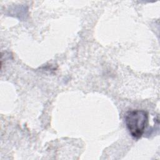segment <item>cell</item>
Here are the masks:
<instances>
[{
    "mask_svg": "<svg viewBox=\"0 0 160 160\" xmlns=\"http://www.w3.org/2000/svg\"><path fill=\"white\" fill-rule=\"evenodd\" d=\"M125 123L131 135L139 139L143 135L148 123V113L142 109L129 111L125 115Z\"/></svg>",
    "mask_w": 160,
    "mask_h": 160,
    "instance_id": "6da1fadb",
    "label": "cell"
}]
</instances>
